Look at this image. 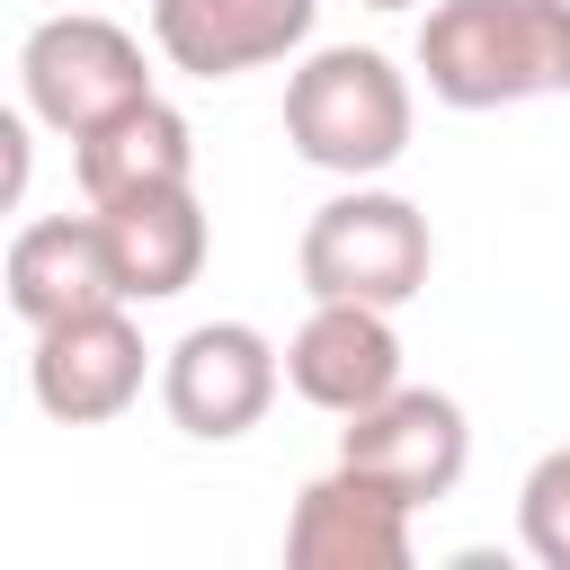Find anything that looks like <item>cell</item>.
I'll return each mask as SVG.
<instances>
[{
  "label": "cell",
  "instance_id": "cell-1",
  "mask_svg": "<svg viewBox=\"0 0 570 570\" xmlns=\"http://www.w3.org/2000/svg\"><path fill=\"white\" fill-rule=\"evenodd\" d=\"M428 98L481 116L570 89V0H428L419 18Z\"/></svg>",
  "mask_w": 570,
  "mask_h": 570
},
{
  "label": "cell",
  "instance_id": "cell-2",
  "mask_svg": "<svg viewBox=\"0 0 570 570\" xmlns=\"http://www.w3.org/2000/svg\"><path fill=\"white\" fill-rule=\"evenodd\" d=\"M419 98L374 45H321L285 80V142L330 178H383L410 151Z\"/></svg>",
  "mask_w": 570,
  "mask_h": 570
},
{
  "label": "cell",
  "instance_id": "cell-3",
  "mask_svg": "<svg viewBox=\"0 0 570 570\" xmlns=\"http://www.w3.org/2000/svg\"><path fill=\"white\" fill-rule=\"evenodd\" d=\"M294 267H303V294H312V303H383V312H401V303L428 285L436 240H428V214H419L410 196L347 178V196H330V205L303 223Z\"/></svg>",
  "mask_w": 570,
  "mask_h": 570
},
{
  "label": "cell",
  "instance_id": "cell-4",
  "mask_svg": "<svg viewBox=\"0 0 570 570\" xmlns=\"http://www.w3.org/2000/svg\"><path fill=\"white\" fill-rule=\"evenodd\" d=\"M18 89H27V116L53 125L62 142H80V134H98L107 116L160 98V89H151V62H142V36L116 27V18H98V9H62V18L27 27V45H18Z\"/></svg>",
  "mask_w": 570,
  "mask_h": 570
},
{
  "label": "cell",
  "instance_id": "cell-5",
  "mask_svg": "<svg viewBox=\"0 0 570 570\" xmlns=\"http://www.w3.org/2000/svg\"><path fill=\"white\" fill-rule=\"evenodd\" d=\"M276 383H285V347H276L267 330H249V321H196V330L160 356V410H169L187 436H205V445L249 436V428L267 419Z\"/></svg>",
  "mask_w": 570,
  "mask_h": 570
},
{
  "label": "cell",
  "instance_id": "cell-6",
  "mask_svg": "<svg viewBox=\"0 0 570 570\" xmlns=\"http://www.w3.org/2000/svg\"><path fill=\"white\" fill-rule=\"evenodd\" d=\"M142 330L125 303H89L71 321H45L36 330V356H27V392L45 419L62 428H98V419H125L142 401Z\"/></svg>",
  "mask_w": 570,
  "mask_h": 570
},
{
  "label": "cell",
  "instance_id": "cell-7",
  "mask_svg": "<svg viewBox=\"0 0 570 570\" xmlns=\"http://www.w3.org/2000/svg\"><path fill=\"white\" fill-rule=\"evenodd\" d=\"M338 463H356V472L392 481L410 508H428V499H445V490L463 481V463H472L463 401H454V392H428V383H401V392H383L374 410H356V419L338 428Z\"/></svg>",
  "mask_w": 570,
  "mask_h": 570
},
{
  "label": "cell",
  "instance_id": "cell-8",
  "mask_svg": "<svg viewBox=\"0 0 570 570\" xmlns=\"http://www.w3.org/2000/svg\"><path fill=\"white\" fill-rule=\"evenodd\" d=\"M410 499L356 463H330L321 481L294 490L285 517V561L294 570H410Z\"/></svg>",
  "mask_w": 570,
  "mask_h": 570
},
{
  "label": "cell",
  "instance_id": "cell-9",
  "mask_svg": "<svg viewBox=\"0 0 570 570\" xmlns=\"http://www.w3.org/2000/svg\"><path fill=\"white\" fill-rule=\"evenodd\" d=\"M285 383L330 410V419H356L374 410L383 392H401V330L383 303H312L303 330L285 338Z\"/></svg>",
  "mask_w": 570,
  "mask_h": 570
},
{
  "label": "cell",
  "instance_id": "cell-10",
  "mask_svg": "<svg viewBox=\"0 0 570 570\" xmlns=\"http://www.w3.org/2000/svg\"><path fill=\"white\" fill-rule=\"evenodd\" d=\"M321 0H151V45L187 80H240L312 36Z\"/></svg>",
  "mask_w": 570,
  "mask_h": 570
},
{
  "label": "cell",
  "instance_id": "cell-11",
  "mask_svg": "<svg viewBox=\"0 0 570 570\" xmlns=\"http://www.w3.org/2000/svg\"><path fill=\"white\" fill-rule=\"evenodd\" d=\"M0 276H9V312H18L27 330L71 321V312H89V303H125L98 214H36V223H18Z\"/></svg>",
  "mask_w": 570,
  "mask_h": 570
},
{
  "label": "cell",
  "instance_id": "cell-12",
  "mask_svg": "<svg viewBox=\"0 0 570 570\" xmlns=\"http://www.w3.org/2000/svg\"><path fill=\"white\" fill-rule=\"evenodd\" d=\"M98 232H107V258H116V294L125 303H169L205 276V205L196 187H160V196H125V205H89Z\"/></svg>",
  "mask_w": 570,
  "mask_h": 570
},
{
  "label": "cell",
  "instance_id": "cell-13",
  "mask_svg": "<svg viewBox=\"0 0 570 570\" xmlns=\"http://www.w3.org/2000/svg\"><path fill=\"white\" fill-rule=\"evenodd\" d=\"M80 196L89 205H125V196H160V187H196V134L169 98H142L125 116H107L98 134L71 142Z\"/></svg>",
  "mask_w": 570,
  "mask_h": 570
},
{
  "label": "cell",
  "instance_id": "cell-14",
  "mask_svg": "<svg viewBox=\"0 0 570 570\" xmlns=\"http://www.w3.org/2000/svg\"><path fill=\"white\" fill-rule=\"evenodd\" d=\"M517 534L543 570H570V445H552L517 490Z\"/></svg>",
  "mask_w": 570,
  "mask_h": 570
},
{
  "label": "cell",
  "instance_id": "cell-15",
  "mask_svg": "<svg viewBox=\"0 0 570 570\" xmlns=\"http://www.w3.org/2000/svg\"><path fill=\"white\" fill-rule=\"evenodd\" d=\"M0 142H9V205L27 196V116H0Z\"/></svg>",
  "mask_w": 570,
  "mask_h": 570
},
{
  "label": "cell",
  "instance_id": "cell-16",
  "mask_svg": "<svg viewBox=\"0 0 570 570\" xmlns=\"http://www.w3.org/2000/svg\"><path fill=\"white\" fill-rule=\"evenodd\" d=\"M365 9H419V0H365Z\"/></svg>",
  "mask_w": 570,
  "mask_h": 570
}]
</instances>
